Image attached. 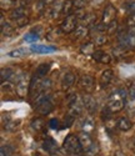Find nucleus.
<instances>
[{
	"label": "nucleus",
	"instance_id": "obj_42",
	"mask_svg": "<svg viewBox=\"0 0 135 156\" xmlns=\"http://www.w3.org/2000/svg\"><path fill=\"white\" fill-rule=\"evenodd\" d=\"M128 27L135 29V14H131L128 19Z\"/></svg>",
	"mask_w": 135,
	"mask_h": 156
},
{
	"label": "nucleus",
	"instance_id": "obj_19",
	"mask_svg": "<svg viewBox=\"0 0 135 156\" xmlns=\"http://www.w3.org/2000/svg\"><path fill=\"white\" fill-rule=\"evenodd\" d=\"M80 53L84 55H93L95 53V44L93 41H89L86 44H84L82 48H80Z\"/></svg>",
	"mask_w": 135,
	"mask_h": 156
},
{
	"label": "nucleus",
	"instance_id": "obj_28",
	"mask_svg": "<svg viewBox=\"0 0 135 156\" xmlns=\"http://www.w3.org/2000/svg\"><path fill=\"white\" fill-rule=\"evenodd\" d=\"M128 46L129 48L135 46V29L134 28H129V31H128Z\"/></svg>",
	"mask_w": 135,
	"mask_h": 156
},
{
	"label": "nucleus",
	"instance_id": "obj_23",
	"mask_svg": "<svg viewBox=\"0 0 135 156\" xmlns=\"http://www.w3.org/2000/svg\"><path fill=\"white\" fill-rule=\"evenodd\" d=\"M74 9V2L73 0H65L63 3V12L65 15H70Z\"/></svg>",
	"mask_w": 135,
	"mask_h": 156
},
{
	"label": "nucleus",
	"instance_id": "obj_4",
	"mask_svg": "<svg viewBox=\"0 0 135 156\" xmlns=\"http://www.w3.org/2000/svg\"><path fill=\"white\" fill-rule=\"evenodd\" d=\"M30 80L29 77L26 75H23L20 77V80L16 83V86H15V91L18 94L19 98H25L26 95L29 94V90H30Z\"/></svg>",
	"mask_w": 135,
	"mask_h": 156
},
{
	"label": "nucleus",
	"instance_id": "obj_17",
	"mask_svg": "<svg viewBox=\"0 0 135 156\" xmlns=\"http://www.w3.org/2000/svg\"><path fill=\"white\" fill-rule=\"evenodd\" d=\"M133 127V122L126 118H120L118 121V129L121 130V131H129V130Z\"/></svg>",
	"mask_w": 135,
	"mask_h": 156
},
{
	"label": "nucleus",
	"instance_id": "obj_8",
	"mask_svg": "<svg viewBox=\"0 0 135 156\" xmlns=\"http://www.w3.org/2000/svg\"><path fill=\"white\" fill-rule=\"evenodd\" d=\"M78 136H79V140H80V144H82V146L85 151H89L94 146V142H93V140H91V137L88 133L83 131V133H80Z\"/></svg>",
	"mask_w": 135,
	"mask_h": 156
},
{
	"label": "nucleus",
	"instance_id": "obj_26",
	"mask_svg": "<svg viewBox=\"0 0 135 156\" xmlns=\"http://www.w3.org/2000/svg\"><path fill=\"white\" fill-rule=\"evenodd\" d=\"M44 125H45L44 120L40 119V118H35V119H33V121H31V127H33L34 130H36V131H40V130H43Z\"/></svg>",
	"mask_w": 135,
	"mask_h": 156
},
{
	"label": "nucleus",
	"instance_id": "obj_11",
	"mask_svg": "<svg viewBox=\"0 0 135 156\" xmlns=\"http://www.w3.org/2000/svg\"><path fill=\"white\" fill-rule=\"evenodd\" d=\"M75 83V75L70 71H68L64 74L63 79H61V87L64 90H68L70 86H73V84Z\"/></svg>",
	"mask_w": 135,
	"mask_h": 156
},
{
	"label": "nucleus",
	"instance_id": "obj_21",
	"mask_svg": "<svg viewBox=\"0 0 135 156\" xmlns=\"http://www.w3.org/2000/svg\"><path fill=\"white\" fill-rule=\"evenodd\" d=\"M49 70H50V64H42V65H39L38 69H36V76L44 77V76H46Z\"/></svg>",
	"mask_w": 135,
	"mask_h": 156
},
{
	"label": "nucleus",
	"instance_id": "obj_46",
	"mask_svg": "<svg viewBox=\"0 0 135 156\" xmlns=\"http://www.w3.org/2000/svg\"><path fill=\"white\" fill-rule=\"evenodd\" d=\"M134 152H135V140H134Z\"/></svg>",
	"mask_w": 135,
	"mask_h": 156
},
{
	"label": "nucleus",
	"instance_id": "obj_39",
	"mask_svg": "<svg viewBox=\"0 0 135 156\" xmlns=\"http://www.w3.org/2000/svg\"><path fill=\"white\" fill-rule=\"evenodd\" d=\"M74 119H75V116H73L71 114H69L68 116H65V126L69 127V126L74 122Z\"/></svg>",
	"mask_w": 135,
	"mask_h": 156
},
{
	"label": "nucleus",
	"instance_id": "obj_9",
	"mask_svg": "<svg viewBox=\"0 0 135 156\" xmlns=\"http://www.w3.org/2000/svg\"><path fill=\"white\" fill-rule=\"evenodd\" d=\"M36 110H38L39 114H42V115H48L54 110V105H53L51 100L48 99L43 102H40L39 105H36Z\"/></svg>",
	"mask_w": 135,
	"mask_h": 156
},
{
	"label": "nucleus",
	"instance_id": "obj_2",
	"mask_svg": "<svg viewBox=\"0 0 135 156\" xmlns=\"http://www.w3.org/2000/svg\"><path fill=\"white\" fill-rule=\"evenodd\" d=\"M63 150L66 152V154H71V155H76V154H80L84 149L80 144V140H79V136L74 135V134H69L65 139H64V142H63Z\"/></svg>",
	"mask_w": 135,
	"mask_h": 156
},
{
	"label": "nucleus",
	"instance_id": "obj_25",
	"mask_svg": "<svg viewBox=\"0 0 135 156\" xmlns=\"http://www.w3.org/2000/svg\"><path fill=\"white\" fill-rule=\"evenodd\" d=\"M2 33H3L4 36H11L13 34L15 33V29L13 28L10 24H8V23L5 24V23H4V24L2 25Z\"/></svg>",
	"mask_w": 135,
	"mask_h": 156
},
{
	"label": "nucleus",
	"instance_id": "obj_14",
	"mask_svg": "<svg viewBox=\"0 0 135 156\" xmlns=\"http://www.w3.org/2000/svg\"><path fill=\"white\" fill-rule=\"evenodd\" d=\"M93 58H94V60H97L99 62H103V64L111 62V56L109 54L104 53V51H101V50H97L95 53L93 54Z\"/></svg>",
	"mask_w": 135,
	"mask_h": 156
},
{
	"label": "nucleus",
	"instance_id": "obj_3",
	"mask_svg": "<svg viewBox=\"0 0 135 156\" xmlns=\"http://www.w3.org/2000/svg\"><path fill=\"white\" fill-rule=\"evenodd\" d=\"M78 16L75 14H70L68 15L64 21L61 23L60 25V30L64 33V34H71L75 29H76V24H78Z\"/></svg>",
	"mask_w": 135,
	"mask_h": 156
},
{
	"label": "nucleus",
	"instance_id": "obj_16",
	"mask_svg": "<svg viewBox=\"0 0 135 156\" xmlns=\"http://www.w3.org/2000/svg\"><path fill=\"white\" fill-rule=\"evenodd\" d=\"M43 147L50 154H57L58 152V144L53 139H46L44 141V144H43Z\"/></svg>",
	"mask_w": 135,
	"mask_h": 156
},
{
	"label": "nucleus",
	"instance_id": "obj_1",
	"mask_svg": "<svg viewBox=\"0 0 135 156\" xmlns=\"http://www.w3.org/2000/svg\"><path fill=\"white\" fill-rule=\"evenodd\" d=\"M126 93L125 90H116L108 98L106 108L111 112H119L126 106Z\"/></svg>",
	"mask_w": 135,
	"mask_h": 156
},
{
	"label": "nucleus",
	"instance_id": "obj_27",
	"mask_svg": "<svg viewBox=\"0 0 135 156\" xmlns=\"http://www.w3.org/2000/svg\"><path fill=\"white\" fill-rule=\"evenodd\" d=\"M20 125V120H9L5 125L4 129L8 130V131H14V130Z\"/></svg>",
	"mask_w": 135,
	"mask_h": 156
},
{
	"label": "nucleus",
	"instance_id": "obj_18",
	"mask_svg": "<svg viewBox=\"0 0 135 156\" xmlns=\"http://www.w3.org/2000/svg\"><path fill=\"white\" fill-rule=\"evenodd\" d=\"M29 53H31V50H30V49L19 48V49L11 50L10 53H9V56H10V58H23V56H26Z\"/></svg>",
	"mask_w": 135,
	"mask_h": 156
},
{
	"label": "nucleus",
	"instance_id": "obj_7",
	"mask_svg": "<svg viewBox=\"0 0 135 156\" xmlns=\"http://www.w3.org/2000/svg\"><path fill=\"white\" fill-rule=\"evenodd\" d=\"M94 85H95V81H94V77L90 76V75H83L79 79V86L82 87L84 91H86V93L91 91Z\"/></svg>",
	"mask_w": 135,
	"mask_h": 156
},
{
	"label": "nucleus",
	"instance_id": "obj_45",
	"mask_svg": "<svg viewBox=\"0 0 135 156\" xmlns=\"http://www.w3.org/2000/svg\"><path fill=\"white\" fill-rule=\"evenodd\" d=\"M43 3H44L45 6L48 8V6H50V5H53L54 3H55V0H43Z\"/></svg>",
	"mask_w": 135,
	"mask_h": 156
},
{
	"label": "nucleus",
	"instance_id": "obj_20",
	"mask_svg": "<svg viewBox=\"0 0 135 156\" xmlns=\"http://www.w3.org/2000/svg\"><path fill=\"white\" fill-rule=\"evenodd\" d=\"M0 76H2V80L6 81V80H11L13 76H14V70H11L10 68H3L0 71Z\"/></svg>",
	"mask_w": 135,
	"mask_h": 156
},
{
	"label": "nucleus",
	"instance_id": "obj_37",
	"mask_svg": "<svg viewBox=\"0 0 135 156\" xmlns=\"http://www.w3.org/2000/svg\"><path fill=\"white\" fill-rule=\"evenodd\" d=\"M73 2H74V8L75 9H84L88 0H73Z\"/></svg>",
	"mask_w": 135,
	"mask_h": 156
},
{
	"label": "nucleus",
	"instance_id": "obj_24",
	"mask_svg": "<svg viewBox=\"0 0 135 156\" xmlns=\"http://www.w3.org/2000/svg\"><path fill=\"white\" fill-rule=\"evenodd\" d=\"M106 41H108V39H106V36H105L103 33H98V34H97V36L93 39V43L95 44V45H98V46L105 45V44H106Z\"/></svg>",
	"mask_w": 135,
	"mask_h": 156
},
{
	"label": "nucleus",
	"instance_id": "obj_32",
	"mask_svg": "<svg viewBox=\"0 0 135 156\" xmlns=\"http://www.w3.org/2000/svg\"><path fill=\"white\" fill-rule=\"evenodd\" d=\"M60 11H63V4L59 3V4H57V5H54L53 9L50 10V16H51L53 19L58 18V15H59Z\"/></svg>",
	"mask_w": 135,
	"mask_h": 156
},
{
	"label": "nucleus",
	"instance_id": "obj_15",
	"mask_svg": "<svg viewBox=\"0 0 135 156\" xmlns=\"http://www.w3.org/2000/svg\"><path fill=\"white\" fill-rule=\"evenodd\" d=\"M10 19L11 20H16L19 18H23V16H26V9L24 6H18L15 9H13L10 11Z\"/></svg>",
	"mask_w": 135,
	"mask_h": 156
},
{
	"label": "nucleus",
	"instance_id": "obj_35",
	"mask_svg": "<svg viewBox=\"0 0 135 156\" xmlns=\"http://www.w3.org/2000/svg\"><path fill=\"white\" fill-rule=\"evenodd\" d=\"M125 9L130 14H135V0H129L128 3H125Z\"/></svg>",
	"mask_w": 135,
	"mask_h": 156
},
{
	"label": "nucleus",
	"instance_id": "obj_29",
	"mask_svg": "<svg viewBox=\"0 0 135 156\" xmlns=\"http://www.w3.org/2000/svg\"><path fill=\"white\" fill-rule=\"evenodd\" d=\"M82 20H83L85 27H89V25H94V23H95V20H97V16L94 14H91V12H89V14H86Z\"/></svg>",
	"mask_w": 135,
	"mask_h": 156
},
{
	"label": "nucleus",
	"instance_id": "obj_6",
	"mask_svg": "<svg viewBox=\"0 0 135 156\" xmlns=\"http://www.w3.org/2000/svg\"><path fill=\"white\" fill-rule=\"evenodd\" d=\"M83 105L89 114H94L98 109V102H97L95 98L90 94H85L83 96Z\"/></svg>",
	"mask_w": 135,
	"mask_h": 156
},
{
	"label": "nucleus",
	"instance_id": "obj_33",
	"mask_svg": "<svg viewBox=\"0 0 135 156\" xmlns=\"http://www.w3.org/2000/svg\"><path fill=\"white\" fill-rule=\"evenodd\" d=\"M2 90H3V91H6V93L13 91V90H14V83L10 81V80L3 81L2 83Z\"/></svg>",
	"mask_w": 135,
	"mask_h": 156
},
{
	"label": "nucleus",
	"instance_id": "obj_41",
	"mask_svg": "<svg viewBox=\"0 0 135 156\" xmlns=\"http://www.w3.org/2000/svg\"><path fill=\"white\" fill-rule=\"evenodd\" d=\"M116 27H118V25H116V21H113L111 24H109V25L106 27L108 33H109V34H113V33L116 30Z\"/></svg>",
	"mask_w": 135,
	"mask_h": 156
},
{
	"label": "nucleus",
	"instance_id": "obj_22",
	"mask_svg": "<svg viewBox=\"0 0 135 156\" xmlns=\"http://www.w3.org/2000/svg\"><path fill=\"white\" fill-rule=\"evenodd\" d=\"M82 129H83V131H85V133H91L93 130H94V121L90 119V118H86V119H84V121H83V124H82Z\"/></svg>",
	"mask_w": 135,
	"mask_h": 156
},
{
	"label": "nucleus",
	"instance_id": "obj_40",
	"mask_svg": "<svg viewBox=\"0 0 135 156\" xmlns=\"http://www.w3.org/2000/svg\"><path fill=\"white\" fill-rule=\"evenodd\" d=\"M13 3H14V0H2V8L9 9V8H11Z\"/></svg>",
	"mask_w": 135,
	"mask_h": 156
},
{
	"label": "nucleus",
	"instance_id": "obj_34",
	"mask_svg": "<svg viewBox=\"0 0 135 156\" xmlns=\"http://www.w3.org/2000/svg\"><path fill=\"white\" fill-rule=\"evenodd\" d=\"M13 146H10V145H4V146H2V150H0V156H10L11 154H13Z\"/></svg>",
	"mask_w": 135,
	"mask_h": 156
},
{
	"label": "nucleus",
	"instance_id": "obj_44",
	"mask_svg": "<svg viewBox=\"0 0 135 156\" xmlns=\"http://www.w3.org/2000/svg\"><path fill=\"white\" fill-rule=\"evenodd\" d=\"M129 94H130V96H131V98H134V99H135V84H134V85L130 87V90H129Z\"/></svg>",
	"mask_w": 135,
	"mask_h": 156
},
{
	"label": "nucleus",
	"instance_id": "obj_13",
	"mask_svg": "<svg viewBox=\"0 0 135 156\" xmlns=\"http://www.w3.org/2000/svg\"><path fill=\"white\" fill-rule=\"evenodd\" d=\"M89 33V29L88 27H85V25H79V27H76V29L71 33V36L74 40H79V39H83L88 35Z\"/></svg>",
	"mask_w": 135,
	"mask_h": 156
},
{
	"label": "nucleus",
	"instance_id": "obj_36",
	"mask_svg": "<svg viewBox=\"0 0 135 156\" xmlns=\"http://www.w3.org/2000/svg\"><path fill=\"white\" fill-rule=\"evenodd\" d=\"M14 23L16 24V27L21 28V27H24V25H26L29 23V19H28V16H23V18H19V19L14 20Z\"/></svg>",
	"mask_w": 135,
	"mask_h": 156
},
{
	"label": "nucleus",
	"instance_id": "obj_30",
	"mask_svg": "<svg viewBox=\"0 0 135 156\" xmlns=\"http://www.w3.org/2000/svg\"><path fill=\"white\" fill-rule=\"evenodd\" d=\"M39 40V35L36 33H28L25 36H24V41L25 43H35Z\"/></svg>",
	"mask_w": 135,
	"mask_h": 156
},
{
	"label": "nucleus",
	"instance_id": "obj_43",
	"mask_svg": "<svg viewBox=\"0 0 135 156\" xmlns=\"http://www.w3.org/2000/svg\"><path fill=\"white\" fill-rule=\"evenodd\" d=\"M55 36H58V31H55V30H53V31H50V33L48 34V37L50 39V40H54V39H55Z\"/></svg>",
	"mask_w": 135,
	"mask_h": 156
},
{
	"label": "nucleus",
	"instance_id": "obj_5",
	"mask_svg": "<svg viewBox=\"0 0 135 156\" xmlns=\"http://www.w3.org/2000/svg\"><path fill=\"white\" fill-rule=\"evenodd\" d=\"M115 18H116V9L110 4L106 5L104 9V12H103V16H101V24L108 27L109 24L115 21Z\"/></svg>",
	"mask_w": 135,
	"mask_h": 156
},
{
	"label": "nucleus",
	"instance_id": "obj_10",
	"mask_svg": "<svg viewBox=\"0 0 135 156\" xmlns=\"http://www.w3.org/2000/svg\"><path fill=\"white\" fill-rule=\"evenodd\" d=\"M30 50L31 53H36V54H53L57 51V48L48 45H33Z\"/></svg>",
	"mask_w": 135,
	"mask_h": 156
},
{
	"label": "nucleus",
	"instance_id": "obj_38",
	"mask_svg": "<svg viewBox=\"0 0 135 156\" xmlns=\"http://www.w3.org/2000/svg\"><path fill=\"white\" fill-rule=\"evenodd\" d=\"M50 127L53 130H59L61 126H60V121L58 119H51L50 120Z\"/></svg>",
	"mask_w": 135,
	"mask_h": 156
},
{
	"label": "nucleus",
	"instance_id": "obj_31",
	"mask_svg": "<svg viewBox=\"0 0 135 156\" xmlns=\"http://www.w3.org/2000/svg\"><path fill=\"white\" fill-rule=\"evenodd\" d=\"M126 110L130 115H135V99L130 96V99L126 101Z\"/></svg>",
	"mask_w": 135,
	"mask_h": 156
},
{
	"label": "nucleus",
	"instance_id": "obj_12",
	"mask_svg": "<svg viewBox=\"0 0 135 156\" xmlns=\"http://www.w3.org/2000/svg\"><path fill=\"white\" fill-rule=\"evenodd\" d=\"M113 76H114V73L111 69H106L101 73V76H100V85L103 87H106L108 85H109L113 80Z\"/></svg>",
	"mask_w": 135,
	"mask_h": 156
}]
</instances>
